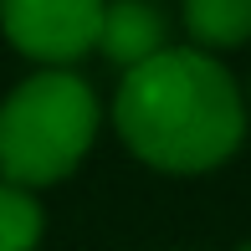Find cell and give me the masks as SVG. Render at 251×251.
Masks as SVG:
<instances>
[{
    "label": "cell",
    "mask_w": 251,
    "mask_h": 251,
    "mask_svg": "<svg viewBox=\"0 0 251 251\" xmlns=\"http://www.w3.org/2000/svg\"><path fill=\"white\" fill-rule=\"evenodd\" d=\"M246 98L236 77L200 47H164L123 72L113 128L159 175H210L246 139Z\"/></svg>",
    "instance_id": "1"
},
{
    "label": "cell",
    "mask_w": 251,
    "mask_h": 251,
    "mask_svg": "<svg viewBox=\"0 0 251 251\" xmlns=\"http://www.w3.org/2000/svg\"><path fill=\"white\" fill-rule=\"evenodd\" d=\"M98 93L67 67H41L0 102V179L26 190L62 185L98 139Z\"/></svg>",
    "instance_id": "2"
},
{
    "label": "cell",
    "mask_w": 251,
    "mask_h": 251,
    "mask_svg": "<svg viewBox=\"0 0 251 251\" xmlns=\"http://www.w3.org/2000/svg\"><path fill=\"white\" fill-rule=\"evenodd\" d=\"M108 0H0V31L21 56L41 67H67L98 51Z\"/></svg>",
    "instance_id": "3"
},
{
    "label": "cell",
    "mask_w": 251,
    "mask_h": 251,
    "mask_svg": "<svg viewBox=\"0 0 251 251\" xmlns=\"http://www.w3.org/2000/svg\"><path fill=\"white\" fill-rule=\"evenodd\" d=\"M164 47H169V26H164V10L154 0H108L102 31H98V51L113 67L133 72L139 62L159 56Z\"/></svg>",
    "instance_id": "4"
},
{
    "label": "cell",
    "mask_w": 251,
    "mask_h": 251,
    "mask_svg": "<svg viewBox=\"0 0 251 251\" xmlns=\"http://www.w3.org/2000/svg\"><path fill=\"white\" fill-rule=\"evenodd\" d=\"M179 16L200 51H231L251 41V0H185Z\"/></svg>",
    "instance_id": "5"
},
{
    "label": "cell",
    "mask_w": 251,
    "mask_h": 251,
    "mask_svg": "<svg viewBox=\"0 0 251 251\" xmlns=\"http://www.w3.org/2000/svg\"><path fill=\"white\" fill-rule=\"evenodd\" d=\"M47 236V210L36 190L0 179V251H36Z\"/></svg>",
    "instance_id": "6"
},
{
    "label": "cell",
    "mask_w": 251,
    "mask_h": 251,
    "mask_svg": "<svg viewBox=\"0 0 251 251\" xmlns=\"http://www.w3.org/2000/svg\"><path fill=\"white\" fill-rule=\"evenodd\" d=\"M236 251H251V241H241V246H236Z\"/></svg>",
    "instance_id": "7"
}]
</instances>
